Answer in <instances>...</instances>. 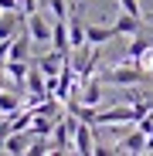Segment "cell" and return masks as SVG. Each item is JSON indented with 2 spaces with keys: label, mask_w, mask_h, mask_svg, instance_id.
I'll return each mask as SVG.
<instances>
[{
  "label": "cell",
  "mask_w": 153,
  "mask_h": 156,
  "mask_svg": "<svg viewBox=\"0 0 153 156\" xmlns=\"http://www.w3.org/2000/svg\"><path fill=\"white\" fill-rule=\"evenodd\" d=\"M146 153H153V129L146 133Z\"/></svg>",
  "instance_id": "d6986e66"
},
{
  "label": "cell",
  "mask_w": 153,
  "mask_h": 156,
  "mask_svg": "<svg viewBox=\"0 0 153 156\" xmlns=\"http://www.w3.org/2000/svg\"><path fill=\"white\" fill-rule=\"evenodd\" d=\"M4 78H7V71H4V65H0V88H4Z\"/></svg>",
  "instance_id": "ffe728a7"
},
{
  "label": "cell",
  "mask_w": 153,
  "mask_h": 156,
  "mask_svg": "<svg viewBox=\"0 0 153 156\" xmlns=\"http://www.w3.org/2000/svg\"><path fill=\"white\" fill-rule=\"evenodd\" d=\"M116 27V37H133V34H140L143 31V17H133V14H119V20L112 24Z\"/></svg>",
  "instance_id": "ba28073f"
},
{
  "label": "cell",
  "mask_w": 153,
  "mask_h": 156,
  "mask_svg": "<svg viewBox=\"0 0 153 156\" xmlns=\"http://www.w3.org/2000/svg\"><path fill=\"white\" fill-rule=\"evenodd\" d=\"M116 37V27H85V44H106Z\"/></svg>",
  "instance_id": "4fadbf2b"
},
{
  "label": "cell",
  "mask_w": 153,
  "mask_h": 156,
  "mask_svg": "<svg viewBox=\"0 0 153 156\" xmlns=\"http://www.w3.org/2000/svg\"><path fill=\"white\" fill-rule=\"evenodd\" d=\"M0 10H4V14L7 10H20V0H0Z\"/></svg>",
  "instance_id": "ac0fdd59"
},
{
  "label": "cell",
  "mask_w": 153,
  "mask_h": 156,
  "mask_svg": "<svg viewBox=\"0 0 153 156\" xmlns=\"http://www.w3.org/2000/svg\"><path fill=\"white\" fill-rule=\"evenodd\" d=\"M0 17H4V10H0Z\"/></svg>",
  "instance_id": "44dd1931"
},
{
  "label": "cell",
  "mask_w": 153,
  "mask_h": 156,
  "mask_svg": "<svg viewBox=\"0 0 153 156\" xmlns=\"http://www.w3.org/2000/svg\"><path fill=\"white\" fill-rule=\"evenodd\" d=\"M71 129H75V115L68 112V115H61L55 122V133H51V136H55V149H51V153H68L71 149Z\"/></svg>",
  "instance_id": "3957f363"
},
{
  "label": "cell",
  "mask_w": 153,
  "mask_h": 156,
  "mask_svg": "<svg viewBox=\"0 0 153 156\" xmlns=\"http://www.w3.org/2000/svg\"><path fill=\"white\" fill-rule=\"evenodd\" d=\"M27 146H31V133L27 129H10V133L4 136V153H27Z\"/></svg>",
  "instance_id": "8992f818"
},
{
  "label": "cell",
  "mask_w": 153,
  "mask_h": 156,
  "mask_svg": "<svg viewBox=\"0 0 153 156\" xmlns=\"http://www.w3.org/2000/svg\"><path fill=\"white\" fill-rule=\"evenodd\" d=\"M78 10H82V7H71V14L65 17V20H68V44H71V51H75V48H85V24H82Z\"/></svg>",
  "instance_id": "5b68a950"
},
{
  "label": "cell",
  "mask_w": 153,
  "mask_h": 156,
  "mask_svg": "<svg viewBox=\"0 0 153 156\" xmlns=\"http://www.w3.org/2000/svg\"><path fill=\"white\" fill-rule=\"evenodd\" d=\"M150 44H153L150 37H140V34H133L129 48H126V58H129V61H140V58L146 55V48H150Z\"/></svg>",
  "instance_id": "9a60e30c"
},
{
  "label": "cell",
  "mask_w": 153,
  "mask_h": 156,
  "mask_svg": "<svg viewBox=\"0 0 153 156\" xmlns=\"http://www.w3.org/2000/svg\"><path fill=\"white\" fill-rule=\"evenodd\" d=\"M27 34H31V41H51V24L34 10V14H27Z\"/></svg>",
  "instance_id": "30bf717a"
},
{
  "label": "cell",
  "mask_w": 153,
  "mask_h": 156,
  "mask_svg": "<svg viewBox=\"0 0 153 156\" xmlns=\"http://www.w3.org/2000/svg\"><path fill=\"white\" fill-rule=\"evenodd\" d=\"M116 122H136L133 105H116V109H102V112H95V126H116Z\"/></svg>",
  "instance_id": "277c9868"
},
{
  "label": "cell",
  "mask_w": 153,
  "mask_h": 156,
  "mask_svg": "<svg viewBox=\"0 0 153 156\" xmlns=\"http://www.w3.org/2000/svg\"><path fill=\"white\" fill-rule=\"evenodd\" d=\"M61 65H65V55H61V51H51V55H44V58L38 61V68L44 71V78H58Z\"/></svg>",
  "instance_id": "7c38bea8"
},
{
  "label": "cell",
  "mask_w": 153,
  "mask_h": 156,
  "mask_svg": "<svg viewBox=\"0 0 153 156\" xmlns=\"http://www.w3.org/2000/svg\"><path fill=\"white\" fill-rule=\"evenodd\" d=\"M51 4V14L55 17H68V7H65V0H48Z\"/></svg>",
  "instance_id": "e0dca14e"
},
{
  "label": "cell",
  "mask_w": 153,
  "mask_h": 156,
  "mask_svg": "<svg viewBox=\"0 0 153 156\" xmlns=\"http://www.w3.org/2000/svg\"><path fill=\"white\" fill-rule=\"evenodd\" d=\"M122 4V10L126 14H133V17H143V10H140V0H119Z\"/></svg>",
  "instance_id": "2e32d148"
},
{
  "label": "cell",
  "mask_w": 153,
  "mask_h": 156,
  "mask_svg": "<svg viewBox=\"0 0 153 156\" xmlns=\"http://www.w3.org/2000/svg\"><path fill=\"white\" fill-rule=\"evenodd\" d=\"M0 112H4L7 119L14 112H20V92H4V88H0Z\"/></svg>",
  "instance_id": "5bb4252c"
},
{
  "label": "cell",
  "mask_w": 153,
  "mask_h": 156,
  "mask_svg": "<svg viewBox=\"0 0 153 156\" xmlns=\"http://www.w3.org/2000/svg\"><path fill=\"white\" fill-rule=\"evenodd\" d=\"M51 44H55V51H61L65 58L71 55V44H68V20H65V17H58L55 27H51Z\"/></svg>",
  "instance_id": "9c48e42d"
},
{
  "label": "cell",
  "mask_w": 153,
  "mask_h": 156,
  "mask_svg": "<svg viewBox=\"0 0 153 156\" xmlns=\"http://www.w3.org/2000/svg\"><path fill=\"white\" fill-rule=\"evenodd\" d=\"M143 78H146V71L136 61L122 58V65H116V68H109L106 75H102V85H140Z\"/></svg>",
  "instance_id": "6da1fadb"
},
{
  "label": "cell",
  "mask_w": 153,
  "mask_h": 156,
  "mask_svg": "<svg viewBox=\"0 0 153 156\" xmlns=\"http://www.w3.org/2000/svg\"><path fill=\"white\" fill-rule=\"evenodd\" d=\"M71 149L82 153V156H92L95 136H92V126H89V122H78V119H75V129H71Z\"/></svg>",
  "instance_id": "7a4b0ae2"
},
{
  "label": "cell",
  "mask_w": 153,
  "mask_h": 156,
  "mask_svg": "<svg viewBox=\"0 0 153 156\" xmlns=\"http://www.w3.org/2000/svg\"><path fill=\"white\" fill-rule=\"evenodd\" d=\"M112 153H146V133H143V129H136V133L122 136V139L112 146Z\"/></svg>",
  "instance_id": "52a82bcc"
},
{
  "label": "cell",
  "mask_w": 153,
  "mask_h": 156,
  "mask_svg": "<svg viewBox=\"0 0 153 156\" xmlns=\"http://www.w3.org/2000/svg\"><path fill=\"white\" fill-rule=\"evenodd\" d=\"M27 61H4V71H7V78L17 85V92H24V85H27Z\"/></svg>",
  "instance_id": "8fae6325"
}]
</instances>
